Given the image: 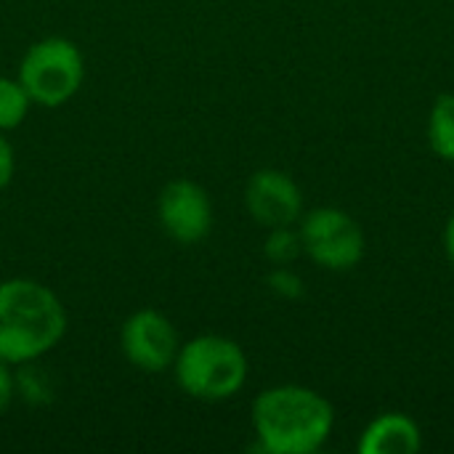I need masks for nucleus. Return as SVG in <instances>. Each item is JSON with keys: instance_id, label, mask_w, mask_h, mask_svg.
<instances>
[{"instance_id": "nucleus-1", "label": "nucleus", "mask_w": 454, "mask_h": 454, "mask_svg": "<svg viewBox=\"0 0 454 454\" xmlns=\"http://www.w3.org/2000/svg\"><path fill=\"white\" fill-rule=\"evenodd\" d=\"M250 423L263 452L314 454L335 431V407L309 386L282 383L255 396Z\"/></svg>"}, {"instance_id": "nucleus-2", "label": "nucleus", "mask_w": 454, "mask_h": 454, "mask_svg": "<svg viewBox=\"0 0 454 454\" xmlns=\"http://www.w3.org/2000/svg\"><path fill=\"white\" fill-rule=\"evenodd\" d=\"M61 298L43 282L11 277L0 282V362L27 367L51 354L67 335Z\"/></svg>"}, {"instance_id": "nucleus-3", "label": "nucleus", "mask_w": 454, "mask_h": 454, "mask_svg": "<svg viewBox=\"0 0 454 454\" xmlns=\"http://www.w3.org/2000/svg\"><path fill=\"white\" fill-rule=\"evenodd\" d=\"M170 370L186 396L197 402H226L245 388L250 364L237 340L205 333L181 343Z\"/></svg>"}, {"instance_id": "nucleus-4", "label": "nucleus", "mask_w": 454, "mask_h": 454, "mask_svg": "<svg viewBox=\"0 0 454 454\" xmlns=\"http://www.w3.org/2000/svg\"><path fill=\"white\" fill-rule=\"evenodd\" d=\"M16 77L32 104L56 109L80 93L85 82V59L72 40L43 37L24 51Z\"/></svg>"}, {"instance_id": "nucleus-5", "label": "nucleus", "mask_w": 454, "mask_h": 454, "mask_svg": "<svg viewBox=\"0 0 454 454\" xmlns=\"http://www.w3.org/2000/svg\"><path fill=\"white\" fill-rule=\"evenodd\" d=\"M298 234L303 255L325 271H351L367 253L364 229L340 207H314L301 215Z\"/></svg>"}, {"instance_id": "nucleus-6", "label": "nucleus", "mask_w": 454, "mask_h": 454, "mask_svg": "<svg viewBox=\"0 0 454 454\" xmlns=\"http://www.w3.org/2000/svg\"><path fill=\"white\" fill-rule=\"evenodd\" d=\"M181 348L176 325L157 309L133 311L120 327L122 356L146 375H162L173 367Z\"/></svg>"}, {"instance_id": "nucleus-7", "label": "nucleus", "mask_w": 454, "mask_h": 454, "mask_svg": "<svg viewBox=\"0 0 454 454\" xmlns=\"http://www.w3.org/2000/svg\"><path fill=\"white\" fill-rule=\"evenodd\" d=\"M157 221L162 231L184 245H200L213 231V202L205 186L192 178H176L157 197Z\"/></svg>"}, {"instance_id": "nucleus-8", "label": "nucleus", "mask_w": 454, "mask_h": 454, "mask_svg": "<svg viewBox=\"0 0 454 454\" xmlns=\"http://www.w3.org/2000/svg\"><path fill=\"white\" fill-rule=\"evenodd\" d=\"M245 210L261 229L298 226L303 210V192L295 178L279 168L255 170L245 184Z\"/></svg>"}, {"instance_id": "nucleus-9", "label": "nucleus", "mask_w": 454, "mask_h": 454, "mask_svg": "<svg viewBox=\"0 0 454 454\" xmlns=\"http://www.w3.org/2000/svg\"><path fill=\"white\" fill-rule=\"evenodd\" d=\"M356 450L359 454H418L423 450V428L407 412H380L364 426Z\"/></svg>"}, {"instance_id": "nucleus-10", "label": "nucleus", "mask_w": 454, "mask_h": 454, "mask_svg": "<svg viewBox=\"0 0 454 454\" xmlns=\"http://www.w3.org/2000/svg\"><path fill=\"white\" fill-rule=\"evenodd\" d=\"M426 136L431 152L439 160L454 165V93H442L434 101L426 122Z\"/></svg>"}, {"instance_id": "nucleus-11", "label": "nucleus", "mask_w": 454, "mask_h": 454, "mask_svg": "<svg viewBox=\"0 0 454 454\" xmlns=\"http://www.w3.org/2000/svg\"><path fill=\"white\" fill-rule=\"evenodd\" d=\"M32 109V98L19 77H0V133L16 130Z\"/></svg>"}, {"instance_id": "nucleus-12", "label": "nucleus", "mask_w": 454, "mask_h": 454, "mask_svg": "<svg viewBox=\"0 0 454 454\" xmlns=\"http://www.w3.org/2000/svg\"><path fill=\"white\" fill-rule=\"evenodd\" d=\"M263 255L271 266H290L303 255L301 234L298 226H279L269 229L266 242H263Z\"/></svg>"}, {"instance_id": "nucleus-13", "label": "nucleus", "mask_w": 454, "mask_h": 454, "mask_svg": "<svg viewBox=\"0 0 454 454\" xmlns=\"http://www.w3.org/2000/svg\"><path fill=\"white\" fill-rule=\"evenodd\" d=\"M266 285L274 295L285 298V301H298L306 295V285L301 279V274L293 266H271Z\"/></svg>"}, {"instance_id": "nucleus-14", "label": "nucleus", "mask_w": 454, "mask_h": 454, "mask_svg": "<svg viewBox=\"0 0 454 454\" xmlns=\"http://www.w3.org/2000/svg\"><path fill=\"white\" fill-rule=\"evenodd\" d=\"M16 173V157H13V146L8 144V138L0 133V192L8 189L11 178Z\"/></svg>"}, {"instance_id": "nucleus-15", "label": "nucleus", "mask_w": 454, "mask_h": 454, "mask_svg": "<svg viewBox=\"0 0 454 454\" xmlns=\"http://www.w3.org/2000/svg\"><path fill=\"white\" fill-rule=\"evenodd\" d=\"M13 396H16V378L11 372V364L0 362V418L8 412Z\"/></svg>"}, {"instance_id": "nucleus-16", "label": "nucleus", "mask_w": 454, "mask_h": 454, "mask_svg": "<svg viewBox=\"0 0 454 454\" xmlns=\"http://www.w3.org/2000/svg\"><path fill=\"white\" fill-rule=\"evenodd\" d=\"M444 253H447L450 263L454 266V213L450 215L447 226H444Z\"/></svg>"}]
</instances>
